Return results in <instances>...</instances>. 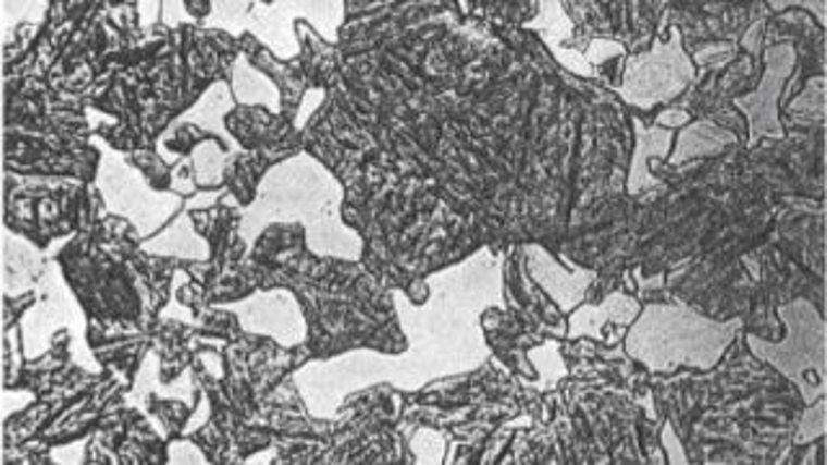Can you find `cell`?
I'll return each mask as SVG.
<instances>
[{
  "label": "cell",
  "mask_w": 827,
  "mask_h": 465,
  "mask_svg": "<svg viewBox=\"0 0 827 465\" xmlns=\"http://www.w3.org/2000/svg\"><path fill=\"white\" fill-rule=\"evenodd\" d=\"M507 256L492 248L466 256L424 280L427 301L414 305L404 290L391 301L409 346L402 354L351 350L331 359H310L295 370L293 383L313 419H336L349 395L372 386L424 391L434 380L460 378L492 357L484 314L505 310Z\"/></svg>",
  "instance_id": "obj_1"
},
{
  "label": "cell",
  "mask_w": 827,
  "mask_h": 465,
  "mask_svg": "<svg viewBox=\"0 0 827 465\" xmlns=\"http://www.w3.org/2000/svg\"><path fill=\"white\" fill-rule=\"evenodd\" d=\"M344 186L319 158L300 150L272 166L257 184L251 205L240 207L238 241L251 254L269 225L300 223L308 252L319 259L360 261L362 235L342 218Z\"/></svg>",
  "instance_id": "obj_2"
},
{
  "label": "cell",
  "mask_w": 827,
  "mask_h": 465,
  "mask_svg": "<svg viewBox=\"0 0 827 465\" xmlns=\"http://www.w3.org/2000/svg\"><path fill=\"white\" fill-rule=\"evenodd\" d=\"M744 321H714L686 303H650L629 326L624 350L650 372H672L678 367L712 370L740 336Z\"/></svg>",
  "instance_id": "obj_3"
},
{
  "label": "cell",
  "mask_w": 827,
  "mask_h": 465,
  "mask_svg": "<svg viewBox=\"0 0 827 465\" xmlns=\"http://www.w3.org/2000/svg\"><path fill=\"white\" fill-rule=\"evenodd\" d=\"M778 316L786 326L783 342H768L757 334H748L744 342L753 357L791 380L804 404H812L827 393V323L806 297L781 305Z\"/></svg>",
  "instance_id": "obj_4"
},
{
  "label": "cell",
  "mask_w": 827,
  "mask_h": 465,
  "mask_svg": "<svg viewBox=\"0 0 827 465\" xmlns=\"http://www.w3.org/2000/svg\"><path fill=\"white\" fill-rule=\"evenodd\" d=\"M695 81V62L682 47L680 26H670V39H654L652 50L629 54L620 78V99L633 109L670 103Z\"/></svg>",
  "instance_id": "obj_5"
},
{
  "label": "cell",
  "mask_w": 827,
  "mask_h": 465,
  "mask_svg": "<svg viewBox=\"0 0 827 465\" xmlns=\"http://www.w3.org/2000/svg\"><path fill=\"white\" fill-rule=\"evenodd\" d=\"M344 5L347 3L342 0H334V3H254L246 19V32H251L261 45L269 47L274 58L295 60L303 45L293 21H313L319 37L329 45H336L344 21Z\"/></svg>",
  "instance_id": "obj_6"
},
{
  "label": "cell",
  "mask_w": 827,
  "mask_h": 465,
  "mask_svg": "<svg viewBox=\"0 0 827 465\" xmlns=\"http://www.w3.org/2000/svg\"><path fill=\"white\" fill-rule=\"evenodd\" d=\"M797 47L791 41H778L763 50V78L757 83L753 94L735 96L732 103L748 117V148L753 150L757 143L770 137V140H783L786 130L778 117V103L789 86V81L797 73Z\"/></svg>",
  "instance_id": "obj_7"
},
{
  "label": "cell",
  "mask_w": 827,
  "mask_h": 465,
  "mask_svg": "<svg viewBox=\"0 0 827 465\" xmlns=\"http://www.w3.org/2000/svg\"><path fill=\"white\" fill-rule=\"evenodd\" d=\"M238 318L246 334L269 336L285 350L303 346L308 339V321L303 308L289 290L277 287L267 293H254L238 303H218Z\"/></svg>",
  "instance_id": "obj_8"
},
{
  "label": "cell",
  "mask_w": 827,
  "mask_h": 465,
  "mask_svg": "<svg viewBox=\"0 0 827 465\" xmlns=\"http://www.w3.org/2000/svg\"><path fill=\"white\" fill-rule=\"evenodd\" d=\"M522 252H526V264L533 282L558 305V310L567 316L584 301L588 290L597 280V272L579 267V264H571L569 256L564 254L556 259L554 254H548L546 248L538 246V243H528Z\"/></svg>",
  "instance_id": "obj_9"
},
{
  "label": "cell",
  "mask_w": 827,
  "mask_h": 465,
  "mask_svg": "<svg viewBox=\"0 0 827 465\" xmlns=\"http://www.w3.org/2000/svg\"><path fill=\"white\" fill-rule=\"evenodd\" d=\"M641 314V303L629 293H610L597 305H577L569 314L567 339H600L608 323L631 326Z\"/></svg>",
  "instance_id": "obj_10"
},
{
  "label": "cell",
  "mask_w": 827,
  "mask_h": 465,
  "mask_svg": "<svg viewBox=\"0 0 827 465\" xmlns=\"http://www.w3.org/2000/svg\"><path fill=\"white\" fill-rule=\"evenodd\" d=\"M631 124H633V135H637V145H633L626 192L641 194V192L652 189V186H662V179L654 176L650 163H652V158H662V161H665V158L670 156L672 143H675V130L644 127L639 117H633Z\"/></svg>",
  "instance_id": "obj_11"
},
{
  "label": "cell",
  "mask_w": 827,
  "mask_h": 465,
  "mask_svg": "<svg viewBox=\"0 0 827 465\" xmlns=\"http://www.w3.org/2000/svg\"><path fill=\"white\" fill-rule=\"evenodd\" d=\"M737 143L740 140H737L732 130L719 127L712 117H703V120H693L680 130L678 145H675V150L667 156V161L672 166H682L691 161H701V158H716Z\"/></svg>",
  "instance_id": "obj_12"
},
{
  "label": "cell",
  "mask_w": 827,
  "mask_h": 465,
  "mask_svg": "<svg viewBox=\"0 0 827 465\" xmlns=\"http://www.w3.org/2000/svg\"><path fill=\"white\" fill-rule=\"evenodd\" d=\"M231 73V88L236 103H248V107L261 103V107H267L272 114L282 112L280 88L274 86V81L269 78V75H264L259 68H254L251 62H248L246 52H240L238 58L233 60Z\"/></svg>",
  "instance_id": "obj_13"
},
{
  "label": "cell",
  "mask_w": 827,
  "mask_h": 465,
  "mask_svg": "<svg viewBox=\"0 0 827 465\" xmlns=\"http://www.w3.org/2000/svg\"><path fill=\"white\" fill-rule=\"evenodd\" d=\"M129 161L137 163V169L143 171V176L148 179V184L158 192L171 189V166L163 161L161 152L150 148H137L129 152Z\"/></svg>",
  "instance_id": "obj_14"
},
{
  "label": "cell",
  "mask_w": 827,
  "mask_h": 465,
  "mask_svg": "<svg viewBox=\"0 0 827 465\" xmlns=\"http://www.w3.org/2000/svg\"><path fill=\"white\" fill-rule=\"evenodd\" d=\"M825 408H827V399L812 401L806 404V414L802 416V425H799L797 432V445H806V442L823 440L827 435V419H825Z\"/></svg>",
  "instance_id": "obj_15"
},
{
  "label": "cell",
  "mask_w": 827,
  "mask_h": 465,
  "mask_svg": "<svg viewBox=\"0 0 827 465\" xmlns=\"http://www.w3.org/2000/svg\"><path fill=\"white\" fill-rule=\"evenodd\" d=\"M445 448H447V437L445 432H437L434 442H427V427L417 429L411 437V453H414V463H445Z\"/></svg>",
  "instance_id": "obj_16"
},
{
  "label": "cell",
  "mask_w": 827,
  "mask_h": 465,
  "mask_svg": "<svg viewBox=\"0 0 827 465\" xmlns=\"http://www.w3.org/2000/svg\"><path fill=\"white\" fill-rule=\"evenodd\" d=\"M735 52H737V47L732 45V41H716V45L699 47L691 60L699 62V65L703 68H721L724 62H729L735 58Z\"/></svg>",
  "instance_id": "obj_17"
},
{
  "label": "cell",
  "mask_w": 827,
  "mask_h": 465,
  "mask_svg": "<svg viewBox=\"0 0 827 465\" xmlns=\"http://www.w3.org/2000/svg\"><path fill=\"white\" fill-rule=\"evenodd\" d=\"M618 54H626V47L620 45V41H613V39H592L588 50L582 52V58L588 60V65H600V62L610 60V58H618Z\"/></svg>",
  "instance_id": "obj_18"
},
{
  "label": "cell",
  "mask_w": 827,
  "mask_h": 465,
  "mask_svg": "<svg viewBox=\"0 0 827 465\" xmlns=\"http://www.w3.org/2000/svg\"><path fill=\"white\" fill-rule=\"evenodd\" d=\"M662 448H665L667 463H672V465L688 463V455H686V450H682V442L678 440V435H675L672 421H665V427H662Z\"/></svg>",
  "instance_id": "obj_19"
},
{
  "label": "cell",
  "mask_w": 827,
  "mask_h": 465,
  "mask_svg": "<svg viewBox=\"0 0 827 465\" xmlns=\"http://www.w3.org/2000/svg\"><path fill=\"white\" fill-rule=\"evenodd\" d=\"M774 11H783V9H806L812 11L819 21V29H825L827 24V3L825 0H774V3H768Z\"/></svg>",
  "instance_id": "obj_20"
},
{
  "label": "cell",
  "mask_w": 827,
  "mask_h": 465,
  "mask_svg": "<svg viewBox=\"0 0 827 465\" xmlns=\"http://www.w3.org/2000/svg\"><path fill=\"white\" fill-rule=\"evenodd\" d=\"M691 114L686 109H662L654 120V127H665V130H682L686 124H691Z\"/></svg>",
  "instance_id": "obj_21"
},
{
  "label": "cell",
  "mask_w": 827,
  "mask_h": 465,
  "mask_svg": "<svg viewBox=\"0 0 827 465\" xmlns=\"http://www.w3.org/2000/svg\"><path fill=\"white\" fill-rule=\"evenodd\" d=\"M326 99V91L323 88H313V91H308L306 96H303V103H300V114L298 120H295V130H303V124L308 122V117L316 112V107Z\"/></svg>",
  "instance_id": "obj_22"
},
{
  "label": "cell",
  "mask_w": 827,
  "mask_h": 465,
  "mask_svg": "<svg viewBox=\"0 0 827 465\" xmlns=\"http://www.w3.org/2000/svg\"><path fill=\"white\" fill-rule=\"evenodd\" d=\"M763 26H765V21H755V24L750 26V32L744 34V39H742V45L748 47L750 52H753V58H755V60H763V50H765L763 41H761V37H763Z\"/></svg>",
  "instance_id": "obj_23"
},
{
  "label": "cell",
  "mask_w": 827,
  "mask_h": 465,
  "mask_svg": "<svg viewBox=\"0 0 827 465\" xmlns=\"http://www.w3.org/2000/svg\"><path fill=\"white\" fill-rule=\"evenodd\" d=\"M197 363H202L207 367V372H210L215 380L223 378V359H220V354L210 350L197 352Z\"/></svg>",
  "instance_id": "obj_24"
},
{
  "label": "cell",
  "mask_w": 827,
  "mask_h": 465,
  "mask_svg": "<svg viewBox=\"0 0 827 465\" xmlns=\"http://www.w3.org/2000/svg\"><path fill=\"white\" fill-rule=\"evenodd\" d=\"M184 9L186 13H192V19H202L212 11V3H207V0H184Z\"/></svg>",
  "instance_id": "obj_25"
},
{
  "label": "cell",
  "mask_w": 827,
  "mask_h": 465,
  "mask_svg": "<svg viewBox=\"0 0 827 465\" xmlns=\"http://www.w3.org/2000/svg\"><path fill=\"white\" fill-rule=\"evenodd\" d=\"M637 282H639L641 290H652V287H662V284H665V277L657 274V277H652V280H644L641 272H637Z\"/></svg>",
  "instance_id": "obj_26"
}]
</instances>
